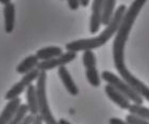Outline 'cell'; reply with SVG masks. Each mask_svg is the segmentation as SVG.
I'll list each match as a JSON object with an SVG mask.
<instances>
[{
	"instance_id": "6da1fadb",
	"label": "cell",
	"mask_w": 149,
	"mask_h": 124,
	"mask_svg": "<svg viewBox=\"0 0 149 124\" xmlns=\"http://www.w3.org/2000/svg\"><path fill=\"white\" fill-rule=\"evenodd\" d=\"M147 2V0H134L127 9L121 24L118 28L116 35H115L114 42H113V60L114 65L117 72L119 73L120 77L127 82L131 88H133L142 97H145L149 102V87L142 82L140 79H137L134 75H132L128 71L125 64V46L128 40L131 28L133 26L137 15L140 14L141 10L144 4Z\"/></svg>"
},
{
	"instance_id": "7a4b0ae2",
	"label": "cell",
	"mask_w": 149,
	"mask_h": 124,
	"mask_svg": "<svg viewBox=\"0 0 149 124\" xmlns=\"http://www.w3.org/2000/svg\"><path fill=\"white\" fill-rule=\"evenodd\" d=\"M126 11H127V6L125 4L119 6L114 12L111 22L106 26V29L98 37H91V39H82V40L72 41L70 43H67L65 46L67 51L77 53V51H84V50H93L95 48L103 46L104 44L109 42V40L114 34H116Z\"/></svg>"
},
{
	"instance_id": "3957f363",
	"label": "cell",
	"mask_w": 149,
	"mask_h": 124,
	"mask_svg": "<svg viewBox=\"0 0 149 124\" xmlns=\"http://www.w3.org/2000/svg\"><path fill=\"white\" fill-rule=\"evenodd\" d=\"M46 72H40V76L37 78V84L35 86L36 87L37 103H38V113L42 116L44 122L46 124H59V122L56 121L53 117L49 105H48L46 93Z\"/></svg>"
},
{
	"instance_id": "277c9868",
	"label": "cell",
	"mask_w": 149,
	"mask_h": 124,
	"mask_svg": "<svg viewBox=\"0 0 149 124\" xmlns=\"http://www.w3.org/2000/svg\"><path fill=\"white\" fill-rule=\"evenodd\" d=\"M101 78L103 80L107 81L109 85H111L112 87H114L115 89H117L119 92H121L125 96H127L128 99H130L131 102H133V104H137V105H143L144 99L142 96L134 90L133 88H131L123 78L118 77L115 74L111 73L110 71H103L101 74Z\"/></svg>"
},
{
	"instance_id": "5b68a950",
	"label": "cell",
	"mask_w": 149,
	"mask_h": 124,
	"mask_svg": "<svg viewBox=\"0 0 149 124\" xmlns=\"http://www.w3.org/2000/svg\"><path fill=\"white\" fill-rule=\"evenodd\" d=\"M40 74V71L37 68H33L32 71H30L29 73L25 74L22 76V79H20V81L16 82V84L6 93L4 99H6V101H11V99L19 97V95H20L25 90H27V88H28L30 85H32L33 81L37 80Z\"/></svg>"
},
{
	"instance_id": "8992f818",
	"label": "cell",
	"mask_w": 149,
	"mask_h": 124,
	"mask_svg": "<svg viewBox=\"0 0 149 124\" xmlns=\"http://www.w3.org/2000/svg\"><path fill=\"white\" fill-rule=\"evenodd\" d=\"M76 57H77V54L74 53V51H67L65 54H62L60 57L40 62L37 64V68L40 72L50 71V70H52L54 68H60V66L66 65L67 63H70V62L76 59Z\"/></svg>"
},
{
	"instance_id": "52a82bcc",
	"label": "cell",
	"mask_w": 149,
	"mask_h": 124,
	"mask_svg": "<svg viewBox=\"0 0 149 124\" xmlns=\"http://www.w3.org/2000/svg\"><path fill=\"white\" fill-rule=\"evenodd\" d=\"M103 1L104 0H94L92 4V15L90 18V32L92 34L97 33L101 26Z\"/></svg>"
},
{
	"instance_id": "ba28073f",
	"label": "cell",
	"mask_w": 149,
	"mask_h": 124,
	"mask_svg": "<svg viewBox=\"0 0 149 124\" xmlns=\"http://www.w3.org/2000/svg\"><path fill=\"white\" fill-rule=\"evenodd\" d=\"M104 91H106V94L108 95V97L111 99L112 102H114L119 108L128 109L130 107V99H128L127 96H125L121 92H119L117 89L112 87L111 85H107L104 87Z\"/></svg>"
},
{
	"instance_id": "9c48e42d",
	"label": "cell",
	"mask_w": 149,
	"mask_h": 124,
	"mask_svg": "<svg viewBox=\"0 0 149 124\" xmlns=\"http://www.w3.org/2000/svg\"><path fill=\"white\" fill-rule=\"evenodd\" d=\"M20 104H22V99L19 97L9 101V103L6 104V107L0 113V124H9L15 115V112L17 111Z\"/></svg>"
},
{
	"instance_id": "30bf717a",
	"label": "cell",
	"mask_w": 149,
	"mask_h": 124,
	"mask_svg": "<svg viewBox=\"0 0 149 124\" xmlns=\"http://www.w3.org/2000/svg\"><path fill=\"white\" fill-rule=\"evenodd\" d=\"M58 74H59L60 79L62 80L64 87L66 88V90L68 91L69 94L72 95V96L78 95V93H79V89H78L77 85L74 84V79L72 78V76H70V74H69L68 70L66 68L65 65L60 66L59 71H58Z\"/></svg>"
},
{
	"instance_id": "8fae6325",
	"label": "cell",
	"mask_w": 149,
	"mask_h": 124,
	"mask_svg": "<svg viewBox=\"0 0 149 124\" xmlns=\"http://www.w3.org/2000/svg\"><path fill=\"white\" fill-rule=\"evenodd\" d=\"M3 17H4V30L6 33H11L15 26V4L12 2L3 6Z\"/></svg>"
},
{
	"instance_id": "7c38bea8",
	"label": "cell",
	"mask_w": 149,
	"mask_h": 124,
	"mask_svg": "<svg viewBox=\"0 0 149 124\" xmlns=\"http://www.w3.org/2000/svg\"><path fill=\"white\" fill-rule=\"evenodd\" d=\"M26 99H27V106L29 109V113L35 116L38 113V103H37L36 87L30 85L26 90Z\"/></svg>"
},
{
	"instance_id": "4fadbf2b",
	"label": "cell",
	"mask_w": 149,
	"mask_h": 124,
	"mask_svg": "<svg viewBox=\"0 0 149 124\" xmlns=\"http://www.w3.org/2000/svg\"><path fill=\"white\" fill-rule=\"evenodd\" d=\"M63 54V50L61 47L58 46H48L40 48L36 51V57L40 61H46V60L53 59L56 57H60Z\"/></svg>"
},
{
	"instance_id": "5bb4252c",
	"label": "cell",
	"mask_w": 149,
	"mask_h": 124,
	"mask_svg": "<svg viewBox=\"0 0 149 124\" xmlns=\"http://www.w3.org/2000/svg\"><path fill=\"white\" fill-rule=\"evenodd\" d=\"M38 63H40V60L36 57V55H30V56L25 58V59L17 65L16 72L18 74L25 75L27 73H29L30 71H32L33 68H36Z\"/></svg>"
},
{
	"instance_id": "9a60e30c",
	"label": "cell",
	"mask_w": 149,
	"mask_h": 124,
	"mask_svg": "<svg viewBox=\"0 0 149 124\" xmlns=\"http://www.w3.org/2000/svg\"><path fill=\"white\" fill-rule=\"evenodd\" d=\"M116 0H104L102 6V15H101V25L107 26L111 22L114 15Z\"/></svg>"
},
{
	"instance_id": "2e32d148",
	"label": "cell",
	"mask_w": 149,
	"mask_h": 124,
	"mask_svg": "<svg viewBox=\"0 0 149 124\" xmlns=\"http://www.w3.org/2000/svg\"><path fill=\"white\" fill-rule=\"evenodd\" d=\"M128 110L130 112V115H133L135 117H137V118L149 121V108H147V107L137 105V104H133V105H130Z\"/></svg>"
},
{
	"instance_id": "e0dca14e",
	"label": "cell",
	"mask_w": 149,
	"mask_h": 124,
	"mask_svg": "<svg viewBox=\"0 0 149 124\" xmlns=\"http://www.w3.org/2000/svg\"><path fill=\"white\" fill-rule=\"evenodd\" d=\"M85 76H86V79L88 81V84L93 87L97 88L99 87L100 84H101V79L99 77V73L97 71L96 68H86L85 71Z\"/></svg>"
},
{
	"instance_id": "ac0fdd59",
	"label": "cell",
	"mask_w": 149,
	"mask_h": 124,
	"mask_svg": "<svg viewBox=\"0 0 149 124\" xmlns=\"http://www.w3.org/2000/svg\"><path fill=\"white\" fill-rule=\"evenodd\" d=\"M29 109L27 104H20L17 111L15 112V115H14V117L12 118V120H11V122L9 124H20L22 122V120L27 117Z\"/></svg>"
},
{
	"instance_id": "d6986e66",
	"label": "cell",
	"mask_w": 149,
	"mask_h": 124,
	"mask_svg": "<svg viewBox=\"0 0 149 124\" xmlns=\"http://www.w3.org/2000/svg\"><path fill=\"white\" fill-rule=\"evenodd\" d=\"M82 62L85 68H96V56L93 53V50H84V54L82 56Z\"/></svg>"
},
{
	"instance_id": "ffe728a7",
	"label": "cell",
	"mask_w": 149,
	"mask_h": 124,
	"mask_svg": "<svg viewBox=\"0 0 149 124\" xmlns=\"http://www.w3.org/2000/svg\"><path fill=\"white\" fill-rule=\"evenodd\" d=\"M126 121L129 124H149V121L137 118V117H135L133 115H128L126 117Z\"/></svg>"
},
{
	"instance_id": "44dd1931",
	"label": "cell",
	"mask_w": 149,
	"mask_h": 124,
	"mask_svg": "<svg viewBox=\"0 0 149 124\" xmlns=\"http://www.w3.org/2000/svg\"><path fill=\"white\" fill-rule=\"evenodd\" d=\"M67 3H68L69 9L72 11H77L79 9V6H80L79 0H67Z\"/></svg>"
},
{
	"instance_id": "7402d4cb",
	"label": "cell",
	"mask_w": 149,
	"mask_h": 124,
	"mask_svg": "<svg viewBox=\"0 0 149 124\" xmlns=\"http://www.w3.org/2000/svg\"><path fill=\"white\" fill-rule=\"evenodd\" d=\"M33 118H34V116L31 115V113H28V115H27V117L22 120V122L20 124H32Z\"/></svg>"
},
{
	"instance_id": "603a6c76",
	"label": "cell",
	"mask_w": 149,
	"mask_h": 124,
	"mask_svg": "<svg viewBox=\"0 0 149 124\" xmlns=\"http://www.w3.org/2000/svg\"><path fill=\"white\" fill-rule=\"evenodd\" d=\"M109 123L110 124H129L127 121H123L121 119H118V118H111Z\"/></svg>"
},
{
	"instance_id": "cb8c5ba5",
	"label": "cell",
	"mask_w": 149,
	"mask_h": 124,
	"mask_svg": "<svg viewBox=\"0 0 149 124\" xmlns=\"http://www.w3.org/2000/svg\"><path fill=\"white\" fill-rule=\"evenodd\" d=\"M43 123H44V120L42 118V116L40 113L35 115L34 118H33V121H32V124H43Z\"/></svg>"
},
{
	"instance_id": "d4e9b609",
	"label": "cell",
	"mask_w": 149,
	"mask_h": 124,
	"mask_svg": "<svg viewBox=\"0 0 149 124\" xmlns=\"http://www.w3.org/2000/svg\"><path fill=\"white\" fill-rule=\"evenodd\" d=\"M79 2H80V6L86 8L88 6V3H90V0H79Z\"/></svg>"
},
{
	"instance_id": "484cf974",
	"label": "cell",
	"mask_w": 149,
	"mask_h": 124,
	"mask_svg": "<svg viewBox=\"0 0 149 124\" xmlns=\"http://www.w3.org/2000/svg\"><path fill=\"white\" fill-rule=\"evenodd\" d=\"M58 122H59V124H72V123H69L67 120H65V119H60Z\"/></svg>"
},
{
	"instance_id": "4316f807",
	"label": "cell",
	"mask_w": 149,
	"mask_h": 124,
	"mask_svg": "<svg viewBox=\"0 0 149 124\" xmlns=\"http://www.w3.org/2000/svg\"><path fill=\"white\" fill-rule=\"evenodd\" d=\"M10 2H11V0H0V3L3 4V6H6V4H8Z\"/></svg>"
}]
</instances>
